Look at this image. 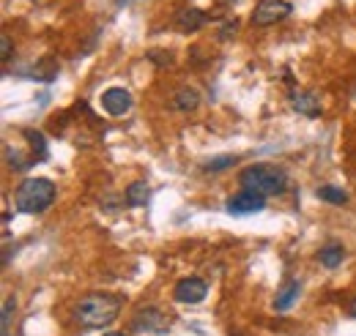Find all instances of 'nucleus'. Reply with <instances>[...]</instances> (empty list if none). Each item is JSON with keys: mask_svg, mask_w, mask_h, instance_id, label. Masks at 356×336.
<instances>
[{"mask_svg": "<svg viewBox=\"0 0 356 336\" xmlns=\"http://www.w3.org/2000/svg\"><path fill=\"white\" fill-rule=\"evenodd\" d=\"M238 183H241V189L255 192L261 197H274L288 189V175H285V169L274 167V165H252V167L241 169Z\"/></svg>", "mask_w": 356, "mask_h": 336, "instance_id": "nucleus-2", "label": "nucleus"}, {"mask_svg": "<svg viewBox=\"0 0 356 336\" xmlns=\"http://www.w3.org/2000/svg\"><path fill=\"white\" fill-rule=\"evenodd\" d=\"M17 309V301L14 298H6V303H3V336L8 334V323H11V312Z\"/></svg>", "mask_w": 356, "mask_h": 336, "instance_id": "nucleus-18", "label": "nucleus"}, {"mask_svg": "<svg viewBox=\"0 0 356 336\" xmlns=\"http://www.w3.org/2000/svg\"><path fill=\"white\" fill-rule=\"evenodd\" d=\"M102 107L110 112V115H124L129 112L132 107V93L127 87H107L102 93Z\"/></svg>", "mask_w": 356, "mask_h": 336, "instance_id": "nucleus-7", "label": "nucleus"}, {"mask_svg": "<svg viewBox=\"0 0 356 336\" xmlns=\"http://www.w3.org/2000/svg\"><path fill=\"white\" fill-rule=\"evenodd\" d=\"M291 107H293L296 112L307 115V118H318V115H321V101H318V96L310 93V90H296V93L291 96Z\"/></svg>", "mask_w": 356, "mask_h": 336, "instance_id": "nucleus-9", "label": "nucleus"}, {"mask_svg": "<svg viewBox=\"0 0 356 336\" xmlns=\"http://www.w3.org/2000/svg\"><path fill=\"white\" fill-rule=\"evenodd\" d=\"M0 58H3V60L11 58V39H8L6 33H3V42H0Z\"/></svg>", "mask_w": 356, "mask_h": 336, "instance_id": "nucleus-19", "label": "nucleus"}, {"mask_svg": "<svg viewBox=\"0 0 356 336\" xmlns=\"http://www.w3.org/2000/svg\"><path fill=\"white\" fill-rule=\"evenodd\" d=\"M343 257H346V249H343V246H337V244H332V246L321 249V254H318L321 265H326V268H337V265L343 262Z\"/></svg>", "mask_w": 356, "mask_h": 336, "instance_id": "nucleus-14", "label": "nucleus"}, {"mask_svg": "<svg viewBox=\"0 0 356 336\" xmlns=\"http://www.w3.org/2000/svg\"><path fill=\"white\" fill-rule=\"evenodd\" d=\"M233 162H236V156H214V159L206 162V169H209V172H220V169L230 167Z\"/></svg>", "mask_w": 356, "mask_h": 336, "instance_id": "nucleus-17", "label": "nucleus"}, {"mask_svg": "<svg viewBox=\"0 0 356 336\" xmlns=\"http://www.w3.org/2000/svg\"><path fill=\"white\" fill-rule=\"evenodd\" d=\"M121 306H124V298L121 295L90 293L74 306V320L83 328H107L110 323H115Z\"/></svg>", "mask_w": 356, "mask_h": 336, "instance_id": "nucleus-1", "label": "nucleus"}, {"mask_svg": "<svg viewBox=\"0 0 356 336\" xmlns=\"http://www.w3.org/2000/svg\"><path fill=\"white\" fill-rule=\"evenodd\" d=\"M299 293H302V285L293 279V282H288L282 290H280V295H277V301H274V309L277 312H285V309H291L293 306V301L299 298Z\"/></svg>", "mask_w": 356, "mask_h": 336, "instance_id": "nucleus-12", "label": "nucleus"}, {"mask_svg": "<svg viewBox=\"0 0 356 336\" xmlns=\"http://www.w3.org/2000/svg\"><path fill=\"white\" fill-rule=\"evenodd\" d=\"M55 200V183L49 178H28L19 183L14 205L19 213H44Z\"/></svg>", "mask_w": 356, "mask_h": 336, "instance_id": "nucleus-3", "label": "nucleus"}, {"mask_svg": "<svg viewBox=\"0 0 356 336\" xmlns=\"http://www.w3.org/2000/svg\"><path fill=\"white\" fill-rule=\"evenodd\" d=\"M148 197H151V192H148V186L143 180H137L127 189V205H132V208H143L148 203Z\"/></svg>", "mask_w": 356, "mask_h": 336, "instance_id": "nucleus-13", "label": "nucleus"}, {"mask_svg": "<svg viewBox=\"0 0 356 336\" xmlns=\"http://www.w3.org/2000/svg\"><path fill=\"white\" fill-rule=\"evenodd\" d=\"M206 293H209V285H206L203 279H197V276L181 279L176 285V290H173L178 303H200V301L206 298Z\"/></svg>", "mask_w": 356, "mask_h": 336, "instance_id": "nucleus-6", "label": "nucleus"}, {"mask_svg": "<svg viewBox=\"0 0 356 336\" xmlns=\"http://www.w3.org/2000/svg\"><path fill=\"white\" fill-rule=\"evenodd\" d=\"M315 194H318V200H326L332 205H346L348 203V194L343 189H337V186H321Z\"/></svg>", "mask_w": 356, "mask_h": 336, "instance_id": "nucleus-15", "label": "nucleus"}, {"mask_svg": "<svg viewBox=\"0 0 356 336\" xmlns=\"http://www.w3.org/2000/svg\"><path fill=\"white\" fill-rule=\"evenodd\" d=\"M25 137H28V140H31V145H33V162H42V159H47L44 137H42L39 131H25Z\"/></svg>", "mask_w": 356, "mask_h": 336, "instance_id": "nucleus-16", "label": "nucleus"}, {"mask_svg": "<svg viewBox=\"0 0 356 336\" xmlns=\"http://www.w3.org/2000/svg\"><path fill=\"white\" fill-rule=\"evenodd\" d=\"M104 336H127V334H118V331H113V334H104Z\"/></svg>", "mask_w": 356, "mask_h": 336, "instance_id": "nucleus-21", "label": "nucleus"}, {"mask_svg": "<svg viewBox=\"0 0 356 336\" xmlns=\"http://www.w3.org/2000/svg\"><path fill=\"white\" fill-rule=\"evenodd\" d=\"M264 208H266V197L247 192V189H241L238 194H233L227 200V213H233V216H250V213H261Z\"/></svg>", "mask_w": 356, "mask_h": 336, "instance_id": "nucleus-5", "label": "nucleus"}, {"mask_svg": "<svg viewBox=\"0 0 356 336\" xmlns=\"http://www.w3.org/2000/svg\"><path fill=\"white\" fill-rule=\"evenodd\" d=\"M291 3H285V0H264L261 6H255V11H252V25H258V28H268V25H277L280 19H285L288 14H291Z\"/></svg>", "mask_w": 356, "mask_h": 336, "instance_id": "nucleus-4", "label": "nucleus"}, {"mask_svg": "<svg viewBox=\"0 0 356 336\" xmlns=\"http://www.w3.org/2000/svg\"><path fill=\"white\" fill-rule=\"evenodd\" d=\"M348 312H351V317H354V320H356V298H354V301H351V309H348Z\"/></svg>", "mask_w": 356, "mask_h": 336, "instance_id": "nucleus-20", "label": "nucleus"}, {"mask_svg": "<svg viewBox=\"0 0 356 336\" xmlns=\"http://www.w3.org/2000/svg\"><path fill=\"white\" fill-rule=\"evenodd\" d=\"M134 328L137 331H154V334H165L168 331V320L159 309H140L134 317Z\"/></svg>", "mask_w": 356, "mask_h": 336, "instance_id": "nucleus-8", "label": "nucleus"}, {"mask_svg": "<svg viewBox=\"0 0 356 336\" xmlns=\"http://www.w3.org/2000/svg\"><path fill=\"white\" fill-rule=\"evenodd\" d=\"M197 104H200V93L195 87H181L173 96V107L181 112H192V110H197Z\"/></svg>", "mask_w": 356, "mask_h": 336, "instance_id": "nucleus-11", "label": "nucleus"}, {"mask_svg": "<svg viewBox=\"0 0 356 336\" xmlns=\"http://www.w3.org/2000/svg\"><path fill=\"white\" fill-rule=\"evenodd\" d=\"M206 11H200V8H181L176 17V25L181 33H195V31H200L203 25H206Z\"/></svg>", "mask_w": 356, "mask_h": 336, "instance_id": "nucleus-10", "label": "nucleus"}]
</instances>
